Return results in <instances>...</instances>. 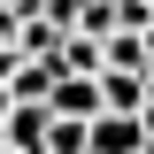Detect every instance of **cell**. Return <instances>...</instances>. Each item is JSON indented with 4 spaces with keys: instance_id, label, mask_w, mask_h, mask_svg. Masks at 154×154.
<instances>
[{
    "instance_id": "6da1fadb",
    "label": "cell",
    "mask_w": 154,
    "mask_h": 154,
    "mask_svg": "<svg viewBox=\"0 0 154 154\" xmlns=\"http://www.w3.org/2000/svg\"><path fill=\"white\" fill-rule=\"evenodd\" d=\"M46 131H54V108H46V100H8V108H0V139H8V146L46 154Z\"/></svg>"
},
{
    "instance_id": "7a4b0ae2",
    "label": "cell",
    "mask_w": 154,
    "mask_h": 154,
    "mask_svg": "<svg viewBox=\"0 0 154 154\" xmlns=\"http://www.w3.org/2000/svg\"><path fill=\"white\" fill-rule=\"evenodd\" d=\"M46 108H54V116H100V108H108V93H100L93 69H62L54 93H46Z\"/></svg>"
},
{
    "instance_id": "3957f363",
    "label": "cell",
    "mask_w": 154,
    "mask_h": 154,
    "mask_svg": "<svg viewBox=\"0 0 154 154\" xmlns=\"http://www.w3.org/2000/svg\"><path fill=\"white\" fill-rule=\"evenodd\" d=\"M131 146H146V123L131 108H100L93 116V154H131Z\"/></svg>"
},
{
    "instance_id": "277c9868",
    "label": "cell",
    "mask_w": 154,
    "mask_h": 154,
    "mask_svg": "<svg viewBox=\"0 0 154 154\" xmlns=\"http://www.w3.org/2000/svg\"><path fill=\"white\" fill-rule=\"evenodd\" d=\"M100 46H108V69H146V54H154V46H146V31H131V23H116Z\"/></svg>"
},
{
    "instance_id": "5b68a950",
    "label": "cell",
    "mask_w": 154,
    "mask_h": 154,
    "mask_svg": "<svg viewBox=\"0 0 154 154\" xmlns=\"http://www.w3.org/2000/svg\"><path fill=\"white\" fill-rule=\"evenodd\" d=\"M100 93H108V108H146V69H100Z\"/></svg>"
},
{
    "instance_id": "8992f818",
    "label": "cell",
    "mask_w": 154,
    "mask_h": 154,
    "mask_svg": "<svg viewBox=\"0 0 154 154\" xmlns=\"http://www.w3.org/2000/svg\"><path fill=\"white\" fill-rule=\"evenodd\" d=\"M139 123H146V139H154V93H146V108H139Z\"/></svg>"
},
{
    "instance_id": "52a82bcc",
    "label": "cell",
    "mask_w": 154,
    "mask_h": 154,
    "mask_svg": "<svg viewBox=\"0 0 154 154\" xmlns=\"http://www.w3.org/2000/svg\"><path fill=\"white\" fill-rule=\"evenodd\" d=\"M146 93H154V54H146Z\"/></svg>"
},
{
    "instance_id": "ba28073f",
    "label": "cell",
    "mask_w": 154,
    "mask_h": 154,
    "mask_svg": "<svg viewBox=\"0 0 154 154\" xmlns=\"http://www.w3.org/2000/svg\"><path fill=\"white\" fill-rule=\"evenodd\" d=\"M0 154H23V146H8V139H0Z\"/></svg>"
},
{
    "instance_id": "9c48e42d",
    "label": "cell",
    "mask_w": 154,
    "mask_h": 154,
    "mask_svg": "<svg viewBox=\"0 0 154 154\" xmlns=\"http://www.w3.org/2000/svg\"><path fill=\"white\" fill-rule=\"evenodd\" d=\"M131 154H154V139H146V146H131Z\"/></svg>"
}]
</instances>
